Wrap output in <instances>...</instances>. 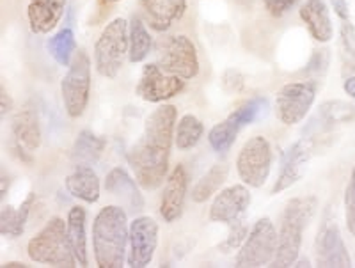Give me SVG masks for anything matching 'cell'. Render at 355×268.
Segmentation results:
<instances>
[{
	"mask_svg": "<svg viewBox=\"0 0 355 268\" xmlns=\"http://www.w3.org/2000/svg\"><path fill=\"white\" fill-rule=\"evenodd\" d=\"M176 107L155 109L144 123L139 141L126 153L135 179L146 190H155L164 183L169 171V154L176 134Z\"/></svg>",
	"mask_w": 355,
	"mask_h": 268,
	"instance_id": "obj_1",
	"label": "cell"
},
{
	"mask_svg": "<svg viewBox=\"0 0 355 268\" xmlns=\"http://www.w3.org/2000/svg\"><path fill=\"white\" fill-rule=\"evenodd\" d=\"M130 228L126 211L110 204L101 208L93 222L94 261L100 268H121L125 265Z\"/></svg>",
	"mask_w": 355,
	"mask_h": 268,
	"instance_id": "obj_2",
	"label": "cell"
},
{
	"mask_svg": "<svg viewBox=\"0 0 355 268\" xmlns=\"http://www.w3.org/2000/svg\"><path fill=\"white\" fill-rule=\"evenodd\" d=\"M318 208L316 195H300L288 201L284 206L277 233V252L272 261V267H293L302 247L304 229H307Z\"/></svg>",
	"mask_w": 355,
	"mask_h": 268,
	"instance_id": "obj_3",
	"label": "cell"
},
{
	"mask_svg": "<svg viewBox=\"0 0 355 268\" xmlns=\"http://www.w3.org/2000/svg\"><path fill=\"white\" fill-rule=\"evenodd\" d=\"M27 254L34 263L50 267L73 268L78 265L69 244L68 228L61 217H52L36 236L28 240Z\"/></svg>",
	"mask_w": 355,
	"mask_h": 268,
	"instance_id": "obj_4",
	"label": "cell"
},
{
	"mask_svg": "<svg viewBox=\"0 0 355 268\" xmlns=\"http://www.w3.org/2000/svg\"><path fill=\"white\" fill-rule=\"evenodd\" d=\"M130 24L125 18H114L101 30L94 45V66L96 71L105 78H116L123 68L125 57L130 50Z\"/></svg>",
	"mask_w": 355,
	"mask_h": 268,
	"instance_id": "obj_5",
	"label": "cell"
},
{
	"mask_svg": "<svg viewBox=\"0 0 355 268\" xmlns=\"http://www.w3.org/2000/svg\"><path fill=\"white\" fill-rule=\"evenodd\" d=\"M157 64L166 73L189 80L199 73L198 50L183 34L164 36L157 43Z\"/></svg>",
	"mask_w": 355,
	"mask_h": 268,
	"instance_id": "obj_6",
	"label": "cell"
},
{
	"mask_svg": "<svg viewBox=\"0 0 355 268\" xmlns=\"http://www.w3.org/2000/svg\"><path fill=\"white\" fill-rule=\"evenodd\" d=\"M268 109V100L265 96L250 98L249 102L240 105L239 109L231 112L226 119L215 125L208 134V143L217 153H227L236 141V135L252 125L256 119L261 118Z\"/></svg>",
	"mask_w": 355,
	"mask_h": 268,
	"instance_id": "obj_7",
	"label": "cell"
},
{
	"mask_svg": "<svg viewBox=\"0 0 355 268\" xmlns=\"http://www.w3.org/2000/svg\"><path fill=\"white\" fill-rule=\"evenodd\" d=\"M61 94L69 118H80L87 109L91 94V61L84 50H78L68 66V71L61 82Z\"/></svg>",
	"mask_w": 355,
	"mask_h": 268,
	"instance_id": "obj_8",
	"label": "cell"
},
{
	"mask_svg": "<svg viewBox=\"0 0 355 268\" xmlns=\"http://www.w3.org/2000/svg\"><path fill=\"white\" fill-rule=\"evenodd\" d=\"M277 252V231L268 217H263L252 226L245 242L240 247L234 267L259 268L272 263Z\"/></svg>",
	"mask_w": 355,
	"mask_h": 268,
	"instance_id": "obj_9",
	"label": "cell"
},
{
	"mask_svg": "<svg viewBox=\"0 0 355 268\" xmlns=\"http://www.w3.org/2000/svg\"><path fill=\"white\" fill-rule=\"evenodd\" d=\"M316 267L322 268H350L352 258L339 231L338 220L331 211L325 210L315 240Z\"/></svg>",
	"mask_w": 355,
	"mask_h": 268,
	"instance_id": "obj_10",
	"label": "cell"
},
{
	"mask_svg": "<svg viewBox=\"0 0 355 268\" xmlns=\"http://www.w3.org/2000/svg\"><path fill=\"white\" fill-rule=\"evenodd\" d=\"M272 169V148L263 135H254L236 157V172L245 185L259 188L265 185Z\"/></svg>",
	"mask_w": 355,
	"mask_h": 268,
	"instance_id": "obj_11",
	"label": "cell"
},
{
	"mask_svg": "<svg viewBox=\"0 0 355 268\" xmlns=\"http://www.w3.org/2000/svg\"><path fill=\"white\" fill-rule=\"evenodd\" d=\"M318 84L311 80L290 82L281 87L275 98V110L279 121L284 125H299L304 121L316 100Z\"/></svg>",
	"mask_w": 355,
	"mask_h": 268,
	"instance_id": "obj_12",
	"label": "cell"
},
{
	"mask_svg": "<svg viewBox=\"0 0 355 268\" xmlns=\"http://www.w3.org/2000/svg\"><path fill=\"white\" fill-rule=\"evenodd\" d=\"M183 89H185V78L166 73L157 62H153V64H146L142 68L141 80H139L135 93L144 102L160 103L174 98Z\"/></svg>",
	"mask_w": 355,
	"mask_h": 268,
	"instance_id": "obj_13",
	"label": "cell"
},
{
	"mask_svg": "<svg viewBox=\"0 0 355 268\" xmlns=\"http://www.w3.org/2000/svg\"><path fill=\"white\" fill-rule=\"evenodd\" d=\"M315 146L316 137L304 135L297 143L288 148L283 157V163H281V171H279L277 179H275L274 187H272V194L286 190V188L293 187L295 183L302 179L307 163H309L311 157L315 153Z\"/></svg>",
	"mask_w": 355,
	"mask_h": 268,
	"instance_id": "obj_14",
	"label": "cell"
},
{
	"mask_svg": "<svg viewBox=\"0 0 355 268\" xmlns=\"http://www.w3.org/2000/svg\"><path fill=\"white\" fill-rule=\"evenodd\" d=\"M158 245V224L151 217H135L130 224L128 265L144 268L153 261Z\"/></svg>",
	"mask_w": 355,
	"mask_h": 268,
	"instance_id": "obj_15",
	"label": "cell"
},
{
	"mask_svg": "<svg viewBox=\"0 0 355 268\" xmlns=\"http://www.w3.org/2000/svg\"><path fill=\"white\" fill-rule=\"evenodd\" d=\"M12 141L18 157L25 162H31L33 153L41 144L40 119L31 105H25L12 118Z\"/></svg>",
	"mask_w": 355,
	"mask_h": 268,
	"instance_id": "obj_16",
	"label": "cell"
},
{
	"mask_svg": "<svg viewBox=\"0 0 355 268\" xmlns=\"http://www.w3.org/2000/svg\"><path fill=\"white\" fill-rule=\"evenodd\" d=\"M249 204L250 192L245 185H233V187L224 188L220 190V194L215 195L214 203H211L210 220L231 226L242 219Z\"/></svg>",
	"mask_w": 355,
	"mask_h": 268,
	"instance_id": "obj_17",
	"label": "cell"
},
{
	"mask_svg": "<svg viewBox=\"0 0 355 268\" xmlns=\"http://www.w3.org/2000/svg\"><path fill=\"white\" fill-rule=\"evenodd\" d=\"M187 188H189V175L183 163H178L166 179V187L160 201V215L166 222H174L182 217L185 204Z\"/></svg>",
	"mask_w": 355,
	"mask_h": 268,
	"instance_id": "obj_18",
	"label": "cell"
},
{
	"mask_svg": "<svg viewBox=\"0 0 355 268\" xmlns=\"http://www.w3.org/2000/svg\"><path fill=\"white\" fill-rule=\"evenodd\" d=\"M355 119V105L341 100H331L320 105L318 114L311 119L307 128L304 130V135H313L318 137L320 134H327L334 126L350 123Z\"/></svg>",
	"mask_w": 355,
	"mask_h": 268,
	"instance_id": "obj_19",
	"label": "cell"
},
{
	"mask_svg": "<svg viewBox=\"0 0 355 268\" xmlns=\"http://www.w3.org/2000/svg\"><path fill=\"white\" fill-rule=\"evenodd\" d=\"M105 190L116 199H119V203L132 213L144 210V197L139 190L137 183L123 167H114L107 175Z\"/></svg>",
	"mask_w": 355,
	"mask_h": 268,
	"instance_id": "obj_20",
	"label": "cell"
},
{
	"mask_svg": "<svg viewBox=\"0 0 355 268\" xmlns=\"http://www.w3.org/2000/svg\"><path fill=\"white\" fill-rule=\"evenodd\" d=\"M146 21L157 33H166L185 15L187 0H141Z\"/></svg>",
	"mask_w": 355,
	"mask_h": 268,
	"instance_id": "obj_21",
	"label": "cell"
},
{
	"mask_svg": "<svg viewBox=\"0 0 355 268\" xmlns=\"http://www.w3.org/2000/svg\"><path fill=\"white\" fill-rule=\"evenodd\" d=\"M68 0H28L27 18L34 34H49L64 15Z\"/></svg>",
	"mask_w": 355,
	"mask_h": 268,
	"instance_id": "obj_22",
	"label": "cell"
},
{
	"mask_svg": "<svg viewBox=\"0 0 355 268\" xmlns=\"http://www.w3.org/2000/svg\"><path fill=\"white\" fill-rule=\"evenodd\" d=\"M300 18L306 24L313 39L318 43H329L334 36L331 12L327 0H306L300 8Z\"/></svg>",
	"mask_w": 355,
	"mask_h": 268,
	"instance_id": "obj_23",
	"label": "cell"
},
{
	"mask_svg": "<svg viewBox=\"0 0 355 268\" xmlns=\"http://www.w3.org/2000/svg\"><path fill=\"white\" fill-rule=\"evenodd\" d=\"M69 195L84 201V203H98L100 199V178L91 166H75L71 175L64 181Z\"/></svg>",
	"mask_w": 355,
	"mask_h": 268,
	"instance_id": "obj_24",
	"label": "cell"
},
{
	"mask_svg": "<svg viewBox=\"0 0 355 268\" xmlns=\"http://www.w3.org/2000/svg\"><path fill=\"white\" fill-rule=\"evenodd\" d=\"M85 222H87V213L85 208L73 206L68 213L66 228H68V238L71 244L73 254L77 258L78 267H87V231H85Z\"/></svg>",
	"mask_w": 355,
	"mask_h": 268,
	"instance_id": "obj_25",
	"label": "cell"
},
{
	"mask_svg": "<svg viewBox=\"0 0 355 268\" xmlns=\"http://www.w3.org/2000/svg\"><path fill=\"white\" fill-rule=\"evenodd\" d=\"M107 141L91 130H82L71 148V162L75 166H94L105 150Z\"/></svg>",
	"mask_w": 355,
	"mask_h": 268,
	"instance_id": "obj_26",
	"label": "cell"
},
{
	"mask_svg": "<svg viewBox=\"0 0 355 268\" xmlns=\"http://www.w3.org/2000/svg\"><path fill=\"white\" fill-rule=\"evenodd\" d=\"M34 199H36V195L33 192H28L24 203L18 208H2V213H0V233H2V236H9V238H18V236H21V233L25 231V224H27L28 213H31Z\"/></svg>",
	"mask_w": 355,
	"mask_h": 268,
	"instance_id": "obj_27",
	"label": "cell"
},
{
	"mask_svg": "<svg viewBox=\"0 0 355 268\" xmlns=\"http://www.w3.org/2000/svg\"><path fill=\"white\" fill-rule=\"evenodd\" d=\"M227 175H230V166L227 163H215L210 171L196 183V187L192 188V194H190L192 195V201L194 203H206L224 185Z\"/></svg>",
	"mask_w": 355,
	"mask_h": 268,
	"instance_id": "obj_28",
	"label": "cell"
},
{
	"mask_svg": "<svg viewBox=\"0 0 355 268\" xmlns=\"http://www.w3.org/2000/svg\"><path fill=\"white\" fill-rule=\"evenodd\" d=\"M130 50H128V61L130 62H142L151 53L153 48V39L150 33L146 29L144 21L139 17H133L130 20Z\"/></svg>",
	"mask_w": 355,
	"mask_h": 268,
	"instance_id": "obj_29",
	"label": "cell"
},
{
	"mask_svg": "<svg viewBox=\"0 0 355 268\" xmlns=\"http://www.w3.org/2000/svg\"><path fill=\"white\" fill-rule=\"evenodd\" d=\"M50 55L59 66H69L73 61V53L77 50V39L75 33L69 27H64L57 34H53L46 43Z\"/></svg>",
	"mask_w": 355,
	"mask_h": 268,
	"instance_id": "obj_30",
	"label": "cell"
},
{
	"mask_svg": "<svg viewBox=\"0 0 355 268\" xmlns=\"http://www.w3.org/2000/svg\"><path fill=\"white\" fill-rule=\"evenodd\" d=\"M202 132H205V126H202L201 119L196 118L194 114H185L178 121L176 134H174V144H176V148L180 151L192 150L201 141Z\"/></svg>",
	"mask_w": 355,
	"mask_h": 268,
	"instance_id": "obj_31",
	"label": "cell"
},
{
	"mask_svg": "<svg viewBox=\"0 0 355 268\" xmlns=\"http://www.w3.org/2000/svg\"><path fill=\"white\" fill-rule=\"evenodd\" d=\"M339 50H341V75L345 78L355 75V25L350 21L341 24L339 30Z\"/></svg>",
	"mask_w": 355,
	"mask_h": 268,
	"instance_id": "obj_32",
	"label": "cell"
},
{
	"mask_svg": "<svg viewBox=\"0 0 355 268\" xmlns=\"http://www.w3.org/2000/svg\"><path fill=\"white\" fill-rule=\"evenodd\" d=\"M329 64H331V50L329 48H318L313 52L309 62L304 68L302 73L306 75L307 80L316 82L318 86H322L323 78L329 71Z\"/></svg>",
	"mask_w": 355,
	"mask_h": 268,
	"instance_id": "obj_33",
	"label": "cell"
},
{
	"mask_svg": "<svg viewBox=\"0 0 355 268\" xmlns=\"http://www.w3.org/2000/svg\"><path fill=\"white\" fill-rule=\"evenodd\" d=\"M345 217H347L348 231L352 236H355V166L352 169L347 190H345Z\"/></svg>",
	"mask_w": 355,
	"mask_h": 268,
	"instance_id": "obj_34",
	"label": "cell"
},
{
	"mask_svg": "<svg viewBox=\"0 0 355 268\" xmlns=\"http://www.w3.org/2000/svg\"><path fill=\"white\" fill-rule=\"evenodd\" d=\"M231 231H230V236L226 238V242L220 245V249L224 252L227 251H234V249L242 247V244L245 242L247 235H249V231H247V226L242 222V219L236 220L234 224H231L230 226Z\"/></svg>",
	"mask_w": 355,
	"mask_h": 268,
	"instance_id": "obj_35",
	"label": "cell"
},
{
	"mask_svg": "<svg viewBox=\"0 0 355 268\" xmlns=\"http://www.w3.org/2000/svg\"><path fill=\"white\" fill-rule=\"evenodd\" d=\"M245 86V77L240 73L239 69H226L222 75V87L226 93H240Z\"/></svg>",
	"mask_w": 355,
	"mask_h": 268,
	"instance_id": "obj_36",
	"label": "cell"
},
{
	"mask_svg": "<svg viewBox=\"0 0 355 268\" xmlns=\"http://www.w3.org/2000/svg\"><path fill=\"white\" fill-rule=\"evenodd\" d=\"M299 0H263V6L274 18L284 17Z\"/></svg>",
	"mask_w": 355,
	"mask_h": 268,
	"instance_id": "obj_37",
	"label": "cell"
},
{
	"mask_svg": "<svg viewBox=\"0 0 355 268\" xmlns=\"http://www.w3.org/2000/svg\"><path fill=\"white\" fill-rule=\"evenodd\" d=\"M334 9V12L338 15L339 20L347 21L350 18V11H348V0H329Z\"/></svg>",
	"mask_w": 355,
	"mask_h": 268,
	"instance_id": "obj_38",
	"label": "cell"
},
{
	"mask_svg": "<svg viewBox=\"0 0 355 268\" xmlns=\"http://www.w3.org/2000/svg\"><path fill=\"white\" fill-rule=\"evenodd\" d=\"M0 100H2V118H6V114H8L9 110H11L12 107V102H11V96H9L8 93H6V87L2 86V96H0Z\"/></svg>",
	"mask_w": 355,
	"mask_h": 268,
	"instance_id": "obj_39",
	"label": "cell"
},
{
	"mask_svg": "<svg viewBox=\"0 0 355 268\" xmlns=\"http://www.w3.org/2000/svg\"><path fill=\"white\" fill-rule=\"evenodd\" d=\"M343 89H345V93L348 94V96L355 98V75H352V77L345 78Z\"/></svg>",
	"mask_w": 355,
	"mask_h": 268,
	"instance_id": "obj_40",
	"label": "cell"
},
{
	"mask_svg": "<svg viewBox=\"0 0 355 268\" xmlns=\"http://www.w3.org/2000/svg\"><path fill=\"white\" fill-rule=\"evenodd\" d=\"M27 265L20 263V261H8V263L2 265V268H25Z\"/></svg>",
	"mask_w": 355,
	"mask_h": 268,
	"instance_id": "obj_41",
	"label": "cell"
},
{
	"mask_svg": "<svg viewBox=\"0 0 355 268\" xmlns=\"http://www.w3.org/2000/svg\"><path fill=\"white\" fill-rule=\"evenodd\" d=\"M293 267H311V265L307 260H302V261H299V263H295Z\"/></svg>",
	"mask_w": 355,
	"mask_h": 268,
	"instance_id": "obj_42",
	"label": "cell"
},
{
	"mask_svg": "<svg viewBox=\"0 0 355 268\" xmlns=\"http://www.w3.org/2000/svg\"><path fill=\"white\" fill-rule=\"evenodd\" d=\"M236 2H239V4H242V6H249L250 4V0H236Z\"/></svg>",
	"mask_w": 355,
	"mask_h": 268,
	"instance_id": "obj_43",
	"label": "cell"
},
{
	"mask_svg": "<svg viewBox=\"0 0 355 268\" xmlns=\"http://www.w3.org/2000/svg\"><path fill=\"white\" fill-rule=\"evenodd\" d=\"M105 2H121V0H105Z\"/></svg>",
	"mask_w": 355,
	"mask_h": 268,
	"instance_id": "obj_44",
	"label": "cell"
}]
</instances>
